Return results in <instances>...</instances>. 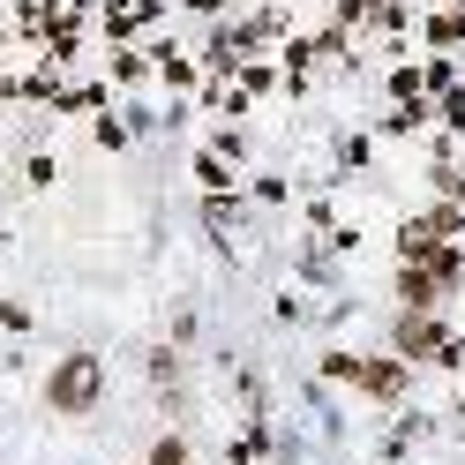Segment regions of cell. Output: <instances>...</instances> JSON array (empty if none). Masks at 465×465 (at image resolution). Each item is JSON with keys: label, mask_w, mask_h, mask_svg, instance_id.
<instances>
[{"label": "cell", "mask_w": 465, "mask_h": 465, "mask_svg": "<svg viewBox=\"0 0 465 465\" xmlns=\"http://www.w3.org/2000/svg\"><path fill=\"white\" fill-rule=\"evenodd\" d=\"M91 398H98V368L91 361H68L61 375H53V405H61V413H83Z\"/></svg>", "instance_id": "cell-1"}, {"label": "cell", "mask_w": 465, "mask_h": 465, "mask_svg": "<svg viewBox=\"0 0 465 465\" xmlns=\"http://www.w3.org/2000/svg\"><path fill=\"white\" fill-rule=\"evenodd\" d=\"M151 465H181V443H158V458Z\"/></svg>", "instance_id": "cell-2"}]
</instances>
